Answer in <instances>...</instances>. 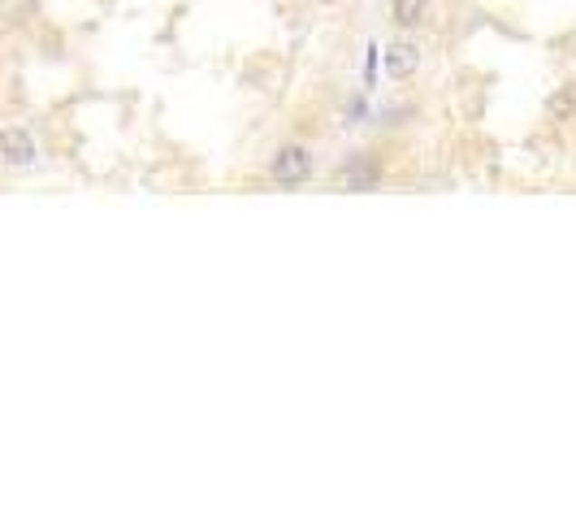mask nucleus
I'll use <instances>...</instances> for the list:
<instances>
[{
	"label": "nucleus",
	"mask_w": 576,
	"mask_h": 520,
	"mask_svg": "<svg viewBox=\"0 0 576 520\" xmlns=\"http://www.w3.org/2000/svg\"><path fill=\"white\" fill-rule=\"evenodd\" d=\"M269 174L278 182H303L308 174H312V152L303 148V143H286V148H278L274 152V160H269Z\"/></svg>",
	"instance_id": "obj_1"
},
{
	"label": "nucleus",
	"mask_w": 576,
	"mask_h": 520,
	"mask_svg": "<svg viewBox=\"0 0 576 520\" xmlns=\"http://www.w3.org/2000/svg\"><path fill=\"white\" fill-rule=\"evenodd\" d=\"M0 157H5L9 169H22V165H35L40 148H35V140H31L22 126H9V130L0 135Z\"/></svg>",
	"instance_id": "obj_2"
},
{
	"label": "nucleus",
	"mask_w": 576,
	"mask_h": 520,
	"mask_svg": "<svg viewBox=\"0 0 576 520\" xmlns=\"http://www.w3.org/2000/svg\"><path fill=\"white\" fill-rule=\"evenodd\" d=\"M417 65H420L417 43H395V48L386 53V70H390L395 79H412V74H417Z\"/></svg>",
	"instance_id": "obj_3"
},
{
	"label": "nucleus",
	"mask_w": 576,
	"mask_h": 520,
	"mask_svg": "<svg viewBox=\"0 0 576 520\" xmlns=\"http://www.w3.org/2000/svg\"><path fill=\"white\" fill-rule=\"evenodd\" d=\"M395 22L398 26H417L420 18H425V0H395Z\"/></svg>",
	"instance_id": "obj_4"
},
{
	"label": "nucleus",
	"mask_w": 576,
	"mask_h": 520,
	"mask_svg": "<svg viewBox=\"0 0 576 520\" xmlns=\"http://www.w3.org/2000/svg\"><path fill=\"white\" fill-rule=\"evenodd\" d=\"M317 5H334V0H317Z\"/></svg>",
	"instance_id": "obj_5"
}]
</instances>
